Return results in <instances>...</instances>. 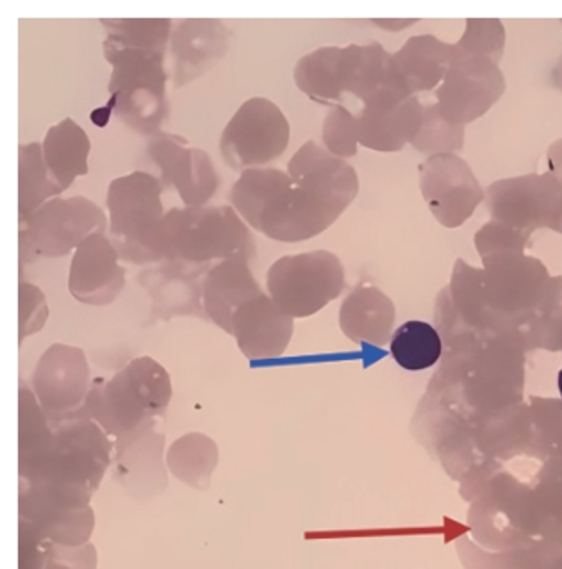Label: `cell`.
I'll return each instance as SVG.
<instances>
[{
    "label": "cell",
    "instance_id": "6da1fadb",
    "mask_svg": "<svg viewBox=\"0 0 562 569\" xmlns=\"http://www.w3.org/2000/svg\"><path fill=\"white\" fill-rule=\"evenodd\" d=\"M172 397L167 368L143 356L132 359L109 380H93L87 402L76 416L96 420L119 448L158 430Z\"/></svg>",
    "mask_w": 562,
    "mask_h": 569
},
{
    "label": "cell",
    "instance_id": "7a4b0ae2",
    "mask_svg": "<svg viewBox=\"0 0 562 569\" xmlns=\"http://www.w3.org/2000/svg\"><path fill=\"white\" fill-rule=\"evenodd\" d=\"M229 200L241 220L281 243H299L325 231L334 217L309 199L281 168H250L229 191Z\"/></svg>",
    "mask_w": 562,
    "mask_h": 569
},
{
    "label": "cell",
    "instance_id": "3957f363",
    "mask_svg": "<svg viewBox=\"0 0 562 569\" xmlns=\"http://www.w3.org/2000/svg\"><path fill=\"white\" fill-rule=\"evenodd\" d=\"M52 429L54 441L49 448L20 459V482L96 495L113 465V439L96 420L82 416L52 425Z\"/></svg>",
    "mask_w": 562,
    "mask_h": 569
},
{
    "label": "cell",
    "instance_id": "277c9868",
    "mask_svg": "<svg viewBox=\"0 0 562 569\" xmlns=\"http://www.w3.org/2000/svg\"><path fill=\"white\" fill-rule=\"evenodd\" d=\"M158 252L164 261L205 267L234 256L255 258L254 236L232 206L172 208L159 229Z\"/></svg>",
    "mask_w": 562,
    "mask_h": 569
},
{
    "label": "cell",
    "instance_id": "5b68a950",
    "mask_svg": "<svg viewBox=\"0 0 562 569\" xmlns=\"http://www.w3.org/2000/svg\"><path fill=\"white\" fill-rule=\"evenodd\" d=\"M104 56L113 72L109 78L108 106L96 111L104 113L100 127L106 126L109 114H114L132 131L150 138L159 134L170 113L164 70L167 52L104 46Z\"/></svg>",
    "mask_w": 562,
    "mask_h": 569
},
{
    "label": "cell",
    "instance_id": "8992f818",
    "mask_svg": "<svg viewBox=\"0 0 562 569\" xmlns=\"http://www.w3.org/2000/svg\"><path fill=\"white\" fill-rule=\"evenodd\" d=\"M109 240L120 259L132 264L163 262L158 236L163 223V184L152 173L137 170L109 182Z\"/></svg>",
    "mask_w": 562,
    "mask_h": 569
},
{
    "label": "cell",
    "instance_id": "52a82bcc",
    "mask_svg": "<svg viewBox=\"0 0 562 569\" xmlns=\"http://www.w3.org/2000/svg\"><path fill=\"white\" fill-rule=\"evenodd\" d=\"M19 226L20 277H23L28 262L76 252L91 234L108 231L109 220L93 200L79 194L49 200Z\"/></svg>",
    "mask_w": 562,
    "mask_h": 569
},
{
    "label": "cell",
    "instance_id": "ba28073f",
    "mask_svg": "<svg viewBox=\"0 0 562 569\" xmlns=\"http://www.w3.org/2000/svg\"><path fill=\"white\" fill-rule=\"evenodd\" d=\"M290 140V120L282 109L267 97H252L223 129L220 154L223 163L243 173L277 161L287 152Z\"/></svg>",
    "mask_w": 562,
    "mask_h": 569
},
{
    "label": "cell",
    "instance_id": "9c48e42d",
    "mask_svg": "<svg viewBox=\"0 0 562 569\" xmlns=\"http://www.w3.org/2000/svg\"><path fill=\"white\" fill-rule=\"evenodd\" d=\"M341 282L340 261L325 250L282 256L267 273L270 299L293 320L320 311L338 297Z\"/></svg>",
    "mask_w": 562,
    "mask_h": 569
},
{
    "label": "cell",
    "instance_id": "30bf717a",
    "mask_svg": "<svg viewBox=\"0 0 562 569\" xmlns=\"http://www.w3.org/2000/svg\"><path fill=\"white\" fill-rule=\"evenodd\" d=\"M91 497L81 489L20 482L19 520L28 521L54 545H87L96 529Z\"/></svg>",
    "mask_w": 562,
    "mask_h": 569
},
{
    "label": "cell",
    "instance_id": "8fae6325",
    "mask_svg": "<svg viewBox=\"0 0 562 569\" xmlns=\"http://www.w3.org/2000/svg\"><path fill=\"white\" fill-rule=\"evenodd\" d=\"M91 385L87 353L64 343L50 345L41 353L31 379V389L52 425L81 411Z\"/></svg>",
    "mask_w": 562,
    "mask_h": 569
},
{
    "label": "cell",
    "instance_id": "7c38bea8",
    "mask_svg": "<svg viewBox=\"0 0 562 569\" xmlns=\"http://www.w3.org/2000/svg\"><path fill=\"white\" fill-rule=\"evenodd\" d=\"M147 154L159 168V181L178 191L187 208L208 206L220 188V177L213 159L202 149L190 147L187 138L159 132L147 146Z\"/></svg>",
    "mask_w": 562,
    "mask_h": 569
},
{
    "label": "cell",
    "instance_id": "4fadbf2b",
    "mask_svg": "<svg viewBox=\"0 0 562 569\" xmlns=\"http://www.w3.org/2000/svg\"><path fill=\"white\" fill-rule=\"evenodd\" d=\"M106 232H96L79 244L70 261L69 291L78 302L104 308L126 286V268Z\"/></svg>",
    "mask_w": 562,
    "mask_h": 569
},
{
    "label": "cell",
    "instance_id": "5bb4252c",
    "mask_svg": "<svg viewBox=\"0 0 562 569\" xmlns=\"http://www.w3.org/2000/svg\"><path fill=\"white\" fill-rule=\"evenodd\" d=\"M231 40L232 31L223 20H179L170 40L175 88L187 87L208 73L218 61H222L223 56L228 54Z\"/></svg>",
    "mask_w": 562,
    "mask_h": 569
},
{
    "label": "cell",
    "instance_id": "9a60e30c",
    "mask_svg": "<svg viewBox=\"0 0 562 569\" xmlns=\"http://www.w3.org/2000/svg\"><path fill=\"white\" fill-rule=\"evenodd\" d=\"M295 330V320L277 308L270 295L247 302L232 320V336L240 352L250 361L284 356Z\"/></svg>",
    "mask_w": 562,
    "mask_h": 569
},
{
    "label": "cell",
    "instance_id": "2e32d148",
    "mask_svg": "<svg viewBox=\"0 0 562 569\" xmlns=\"http://www.w3.org/2000/svg\"><path fill=\"white\" fill-rule=\"evenodd\" d=\"M349 170L314 141L300 147L288 163V173L293 184L334 218L340 214L354 188Z\"/></svg>",
    "mask_w": 562,
    "mask_h": 569
},
{
    "label": "cell",
    "instance_id": "e0dca14e",
    "mask_svg": "<svg viewBox=\"0 0 562 569\" xmlns=\"http://www.w3.org/2000/svg\"><path fill=\"white\" fill-rule=\"evenodd\" d=\"M249 256H234L217 262L204 277V311L209 320L232 336V320L247 302L263 295Z\"/></svg>",
    "mask_w": 562,
    "mask_h": 569
},
{
    "label": "cell",
    "instance_id": "ac0fdd59",
    "mask_svg": "<svg viewBox=\"0 0 562 569\" xmlns=\"http://www.w3.org/2000/svg\"><path fill=\"white\" fill-rule=\"evenodd\" d=\"M164 435L152 430L131 443L114 448L113 480L137 500H149L167 489V462H163Z\"/></svg>",
    "mask_w": 562,
    "mask_h": 569
},
{
    "label": "cell",
    "instance_id": "d6986e66",
    "mask_svg": "<svg viewBox=\"0 0 562 569\" xmlns=\"http://www.w3.org/2000/svg\"><path fill=\"white\" fill-rule=\"evenodd\" d=\"M164 262V267L140 276L141 288H145L152 297L155 315L163 320L178 315L205 317L204 280H200V267L178 261Z\"/></svg>",
    "mask_w": 562,
    "mask_h": 569
},
{
    "label": "cell",
    "instance_id": "ffe728a7",
    "mask_svg": "<svg viewBox=\"0 0 562 569\" xmlns=\"http://www.w3.org/2000/svg\"><path fill=\"white\" fill-rule=\"evenodd\" d=\"M41 150L50 177L60 186L61 193L69 190L78 177L90 173V136L72 118L50 127L41 141Z\"/></svg>",
    "mask_w": 562,
    "mask_h": 569
},
{
    "label": "cell",
    "instance_id": "44dd1931",
    "mask_svg": "<svg viewBox=\"0 0 562 569\" xmlns=\"http://www.w3.org/2000/svg\"><path fill=\"white\" fill-rule=\"evenodd\" d=\"M218 461V445L202 432L181 436L164 453L168 471L197 491H208Z\"/></svg>",
    "mask_w": 562,
    "mask_h": 569
},
{
    "label": "cell",
    "instance_id": "7402d4cb",
    "mask_svg": "<svg viewBox=\"0 0 562 569\" xmlns=\"http://www.w3.org/2000/svg\"><path fill=\"white\" fill-rule=\"evenodd\" d=\"M60 194V186L50 177L43 159L41 143H22L19 147V223Z\"/></svg>",
    "mask_w": 562,
    "mask_h": 569
},
{
    "label": "cell",
    "instance_id": "603a6c76",
    "mask_svg": "<svg viewBox=\"0 0 562 569\" xmlns=\"http://www.w3.org/2000/svg\"><path fill=\"white\" fill-rule=\"evenodd\" d=\"M390 350L399 367L422 371L440 361L443 345L434 327L426 321L411 320L395 330Z\"/></svg>",
    "mask_w": 562,
    "mask_h": 569
},
{
    "label": "cell",
    "instance_id": "cb8c5ba5",
    "mask_svg": "<svg viewBox=\"0 0 562 569\" xmlns=\"http://www.w3.org/2000/svg\"><path fill=\"white\" fill-rule=\"evenodd\" d=\"M108 37L104 46L123 49H147L167 52L172 40L170 19H102Z\"/></svg>",
    "mask_w": 562,
    "mask_h": 569
},
{
    "label": "cell",
    "instance_id": "d4e9b609",
    "mask_svg": "<svg viewBox=\"0 0 562 569\" xmlns=\"http://www.w3.org/2000/svg\"><path fill=\"white\" fill-rule=\"evenodd\" d=\"M338 56L340 50L320 49L300 58L293 70L297 88L320 102L334 99V88L338 87L335 81Z\"/></svg>",
    "mask_w": 562,
    "mask_h": 569
},
{
    "label": "cell",
    "instance_id": "484cf974",
    "mask_svg": "<svg viewBox=\"0 0 562 569\" xmlns=\"http://www.w3.org/2000/svg\"><path fill=\"white\" fill-rule=\"evenodd\" d=\"M54 441V429L31 388L19 391V461L46 450Z\"/></svg>",
    "mask_w": 562,
    "mask_h": 569
},
{
    "label": "cell",
    "instance_id": "4316f807",
    "mask_svg": "<svg viewBox=\"0 0 562 569\" xmlns=\"http://www.w3.org/2000/svg\"><path fill=\"white\" fill-rule=\"evenodd\" d=\"M19 341L22 345L29 336L38 335L49 320L46 293L38 286L26 282L23 277L19 282Z\"/></svg>",
    "mask_w": 562,
    "mask_h": 569
},
{
    "label": "cell",
    "instance_id": "83f0119b",
    "mask_svg": "<svg viewBox=\"0 0 562 569\" xmlns=\"http://www.w3.org/2000/svg\"><path fill=\"white\" fill-rule=\"evenodd\" d=\"M52 560V542L28 521L19 520V569H47Z\"/></svg>",
    "mask_w": 562,
    "mask_h": 569
},
{
    "label": "cell",
    "instance_id": "f1b7e54d",
    "mask_svg": "<svg viewBox=\"0 0 562 569\" xmlns=\"http://www.w3.org/2000/svg\"><path fill=\"white\" fill-rule=\"evenodd\" d=\"M52 562L69 566L72 569H97L99 556L91 542L79 545V547H64V545L52 542Z\"/></svg>",
    "mask_w": 562,
    "mask_h": 569
},
{
    "label": "cell",
    "instance_id": "f546056e",
    "mask_svg": "<svg viewBox=\"0 0 562 569\" xmlns=\"http://www.w3.org/2000/svg\"><path fill=\"white\" fill-rule=\"evenodd\" d=\"M47 569H72V568H69V566H64V565H58V562H52V560H50V565L47 566Z\"/></svg>",
    "mask_w": 562,
    "mask_h": 569
},
{
    "label": "cell",
    "instance_id": "4dcf8cb0",
    "mask_svg": "<svg viewBox=\"0 0 562 569\" xmlns=\"http://www.w3.org/2000/svg\"><path fill=\"white\" fill-rule=\"evenodd\" d=\"M559 393H561L562 398V370L559 371Z\"/></svg>",
    "mask_w": 562,
    "mask_h": 569
}]
</instances>
